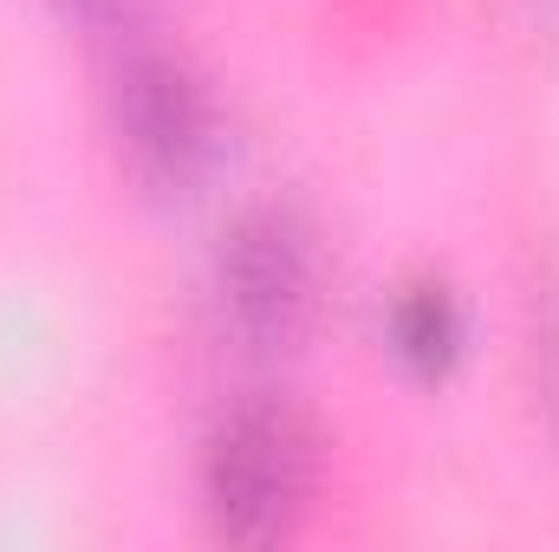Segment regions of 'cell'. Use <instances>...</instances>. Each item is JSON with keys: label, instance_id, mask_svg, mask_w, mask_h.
I'll return each mask as SVG.
<instances>
[{"label": "cell", "instance_id": "1", "mask_svg": "<svg viewBox=\"0 0 559 552\" xmlns=\"http://www.w3.org/2000/svg\"><path fill=\"white\" fill-rule=\"evenodd\" d=\"M325 488V435L299 397L248 384L195 442V507L222 547H286Z\"/></svg>", "mask_w": 559, "mask_h": 552}, {"label": "cell", "instance_id": "4", "mask_svg": "<svg viewBox=\"0 0 559 552\" xmlns=\"http://www.w3.org/2000/svg\"><path fill=\"white\" fill-rule=\"evenodd\" d=\"M378 351L411 384H449L468 358V299L442 267H411L378 299Z\"/></svg>", "mask_w": 559, "mask_h": 552}, {"label": "cell", "instance_id": "2", "mask_svg": "<svg viewBox=\"0 0 559 552\" xmlns=\"http://www.w3.org/2000/svg\"><path fill=\"white\" fill-rule=\"evenodd\" d=\"M105 131L124 176L156 202H182L215 182L228 156V105L209 65L156 33L111 46L105 72Z\"/></svg>", "mask_w": 559, "mask_h": 552}, {"label": "cell", "instance_id": "6", "mask_svg": "<svg viewBox=\"0 0 559 552\" xmlns=\"http://www.w3.org/2000/svg\"><path fill=\"white\" fill-rule=\"evenodd\" d=\"M52 13H59L72 33L98 39V46H124V39H143V33H150L156 0H52Z\"/></svg>", "mask_w": 559, "mask_h": 552}, {"label": "cell", "instance_id": "7", "mask_svg": "<svg viewBox=\"0 0 559 552\" xmlns=\"http://www.w3.org/2000/svg\"><path fill=\"white\" fill-rule=\"evenodd\" d=\"M527 20L540 39H559V0H527Z\"/></svg>", "mask_w": 559, "mask_h": 552}, {"label": "cell", "instance_id": "5", "mask_svg": "<svg viewBox=\"0 0 559 552\" xmlns=\"http://www.w3.org/2000/svg\"><path fill=\"white\" fill-rule=\"evenodd\" d=\"M527 377H534V410L554 435L559 455V267L534 286V325H527Z\"/></svg>", "mask_w": 559, "mask_h": 552}, {"label": "cell", "instance_id": "3", "mask_svg": "<svg viewBox=\"0 0 559 552\" xmlns=\"http://www.w3.org/2000/svg\"><path fill=\"white\" fill-rule=\"evenodd\" d=\"M325 235L299 202H241L209 241V305L222 338L248 358H293L325 312Z\"/></svg>", "mask_w": 559, "mask_h": 552}]
</instances>
